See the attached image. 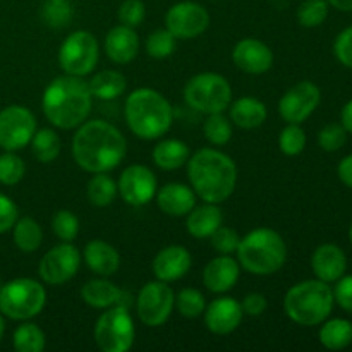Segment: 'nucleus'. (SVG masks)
Instances as JSON below:
<instances>
[{
    "mask_svg": "<svg viewBox=\"0 0 352 352\" xmlns=\"http://www.w3.org/2000/svg\"><path fill=\"white\" fill-rule=\"evenodd\" d=\"M167 30L179 40H192L206 31L210 14L198 2H179L168 9L165 16Z\"/></svg>",
    "mask_w": 352,
    "mask_h": 352,
    "instance_id": "nucleus-14",
    "label": "nucleus"
},
{
    "mask_svg": "<svg viewBox=\"0 0 352 352\" xmlns=\"http://www.w3.org/2000/svg\"><path fill=\"white\" fill-rule=\"evenodd\" d=\"M0 289H2V282H0Z\"/></svg>",
    "mask_w": 352,
    "mask_h": 352,
    "instance_id": "nucleus-55",
    "label": "nucleus"
},
{
    "mask_svg": "<svg viewBox=\"0 0 352 352\" xmlns=\"http://www.w3.org/2000/svg\"><path fill=\"white\" fill-rule=\"evenodd\" d=\"M62 150V141L58 134L54 129H43L36 131L31 138V151H33L34 158L41 164H50V162L57 160Z\"/></svg>",
    "mask_w": 352,
    "mask_h": 352,
    "instance_id": "nucleus-32",
    "label": "nucleus"
},
{
    "mask_svg": "<svg viewBox=\"0 0 352 352\" xmlns=\"http://www.w3.org/2000/svg\"><path fill=\"white\" fill-rule=\"evenodd\" d=\"M41 17L52 28H64L72 19V6L69 0H47L41 9Z\"/></svg>",
    "mask_w": 352,
    "mask_h": 352,
    "instance_id": "nucleus-39",
    "label": "nucleus"
},
{
    "mask_svg": "<svg viewBox=\"0 0 352 352\" xmlns=\"http://www.w3.org/2000/svg\"><path fill=\"white\" fill-rule=\"evenodd\" d=\"M298 21L305 28H316L325 23L329 16V2L327 0H305L298 7Z\"/></svg>",
    "mask_w": 352,
    "mask_h": 352,
    "instance_id": "nucleus-37",
    "label": "nucleus"
},
{
    "mask_svg": "<svg viewBox=\"0 0 352 352\" xmlns=\"http://www.w3.org/2000/svg\"><path fill=\"white\" fill-rule=\"evenodd\" d=\"M191 188L203 201L223 203L232 196L237 184V167L229 155L213 148H203L188 160Z\"/></svg>",
    "mask_w": 352,
    "mask_h": 352,
    "instance_id": "nucleus-2",
    "label": "nucleus"
},
{
    "mask_svg": "<svg viewBox=\"0 0 352 352\" xmlns=\"http://www.w3.org/2000/svg\"><path fill=\"white\" fill-rule=\"evenodd\" d=\"M36 133V119L26 107L9 105L0 110V148L17 151L31 143Z\"/></svg>",
    "mask_w": 352,
    "mask_h": 352,
    "instance_id": "nucleus-12",
    "label": "nucleus"
},
{
    "mask_svg": "<svg viewBox=\"0 0 352 352\" xmlns=\"http://www.w3.org/2000/svg\"><path fill=\"white\" fill-rule=\"evenodd\" d=\"M124 134L105 120H89L79 126L72 138L74 162L89 174L109 172L126 157Z\"/></svg>",
    "mask_w": 352,
    "mask_h": 352,
    "instance_id": "nucleus-1",
    "label": "nucleus"
},
{
    "mask_svg": "<svg viewBox=\"0 0 352 352\" xmlns=\"http://www.w3.org/2000/svg\"><path fill=\"white\" fill-rule=\"evenodd\" d=\"M243 306L232 298H219L205 309V325L215 336H229L243 322Z\"/></svg>",
    "mask_w": 352,
    "mask_h": 352,
    "instance_id": "nucleus-18",
    "label": "nucleus"
},
{
    "mask_svg": "<svg viewBox=\"0 0 352 352\" xmlns=\"http://www.w3.org/2000/svg\"><path fill=\"white\" fill-rule=\"evenodd\" d=\"M3 333H6V322H3V316L2 313H0V342H2L3 339Z\"/></svg>",
    "mask_w": 352,
    "mask_h": 352,
    "instance_id": "nucleus-53",
    "label": "nucleus"
},
{
    "mask_svg": "<svg viewBox=\"0 0 352 352\" xmlns=\"http://www.w3.org/2000/svg\"><path fill=\"white\" fill-rule=\"evenodd\" d=\"M98 41L89 31H74L58 50V64L65 74L88 76L98 62Z\"/></svg>",
    "mask_w": 352,
    "mask_h": 352,
    "instance_id": "nucleus-10",
    "label": "nucleus"
},
{
    "mask_svg": "<svg viewBox=\"0 0 352 352\" xmlns=\"http://www.w3.org/2000/svg\"><path fill=\"white\" fill-rule=\"evenodd\" d=\"M232 100V88L222 74L201 72L188 81L184 102L201 113L223 112Z\"/></svg>",
    "mask_w": 352,
    "mask_h": 352,
    "instance_id": "nucleus-8",
    "label": "nucleus"
},
{
    "mask_svg": "<svg viewBox=\"0 0 352 352\" xmlns=\"http://www.w3.org/2000/svg\"><path fill=\"white\" fill-rule=\"evenodd\" d=\"M140 52V38L134 28L119 26L112 28L105 38V54L116 64H129Z\"/></svg>",
    "mask_w": 352,
    "mask_h": 352,
    "instance_id": "nucleus-22",
    "label": "nucleus"
},
{
    "mask_svg": "<svg viewBox=\"0 0 352 352\" xmlns=\"http://www.w3.org/2000/svg\"><path fill=\"white\" fill-rule=\"evenodd\" d=\"M237 261L253 275H272L280 270L287 260V246L280 234L268 227L251 230L241 237Z\"/></svg>",
    "mask_w": 352,
    "mask_h": 352,
    "instance_id": "nucleus-5",
    "label": "nucleus"
},
{
    "mask_svg": "<svg viewBox=\"0 0 352 352\" xmlns=\"http://www.w3.org/2000/svg\"><path fill=\"white\" fill-rule=\"evenodd\" d=\"M117 192H119L117 184L110 175H107V172H98V174L93 175L88 182V188H86L89 203L100 206V208L112 205L113 199L117 198Z\"/></svg>",
    "mask_w": 352,
    "mask_h": 352,
    "instance_id": "nucleus-33",
    "label": "nucleus"
},
{
    "mask_svg": "<svg viewBox=\"0 0 352 352\" xmlns=\"http://www.w3.org/2000/svg\"><path fill=\"white\" fill-rule=\"evenodd\" d=\"M174 291L168 287L167 282L162 280L144 284L136 299L138 316L144 325L151 327V329L164 325L174 311Z\"/></svg>",
    "mask_w": 352,
    "mask_h": 352,
    "instance_id": "nucleus-11",
    "label": "nucleus"
},
{
    "mask_svg": "<svg viewBox=\"0 0 352 352\" xmlns=\"http://www.w3.org/2000/svg\"><path fill=\"white\" fill-rule=\"evenodd\" d=\"M82 256H85V261L89 267V270L95 272L100 277H110L120 267V254L117 253V250L112 244L105 243L102 239L89 241L86 244Z\"/></svg>",
    "mask_w": 352,
    "mask_h": 352,
    "instance_id": "nucleus-24",
    "label": "nucleus"
},
{
    "mask_svg": "<svg viewBox=\"0 0 352 352\" xmlns=\"http://www.w3.org/2000/svg\"><path fill=\"white\" fill-rule=\"evenodd\" d=\"M337 174H339V179L347 186V188L352 189V155H347L346 158H342L337 167Z\"/></svg>",
    "mask_w": 352,
    "mask_h": 352,
    "instance_id": "nucleus-50",
    "label": "nucleus"
},
{
    "mask_svg": "<svg viewBox=\"0 0 352 352\" xmlns=\"http://www.w3.org/2000/svg\"><path fill=\"white\" fill-rule=\"evenodd\" d=\"M175 40L177 38L168 30H157L148 36L146 52L153 58H165L172 55L175 48Z\"/></svg>",
    "mask_w": 352,
    "mask_h": 352,
    "instance_id": "nucleus-42",
    "label": "nucleus"
},
{
    "mask_svg": "<svg viewBox=\"0 0 352 352\" xmlns=\"http://www.w3.org/2000/svg\"><path fill=\"white\" fill-rule=\"evenodd\" d=\"M223 222L222 210L215 205V203H206L201 206H195L191 212L188 213V220H186V227L188 232L196 239H205L210 237Z\"/></svg>",
    "mask_w": 352,
    "mask_h": 352,
    "instance_id": "nucleus-25",
    "label": "nucleus"
},
{
    "mask_svg": "<svg viewBox=\"0 0 352 352\" xmlns=\"http://www.w3.org/2000/svg\"><path fill=\"white\" fill-rule=\"evenodd\" d=\"M95 342L103 352H126L133 347L136 330L126 306L107 308L95 325Z\"/></svg>",
    "mask_w": 352,
    "mask_h": 352,
    "instance_id": "nucleus-9",
    "label": "nucleus"
},
{
    "mask_svg": "<svg viewBox=\"0 0 352 352\" xmlns=\"http://www.w3.org/2000/svg\"><path fill=\"white\" fill-rule=\"evenodd\" d=\"M120 24L129 28L140 26L146 16V7H144L143 0H124L120 3L119 10H117Z\"/></svg>",
    "mask_w": 352,
    "mask_h": 352,
    "instance_id": "nucleus-44",
    "label": "nucleus"
},
{
    "mask_svg": "<svg viewBox=\"0 0 352 352\" xmlns=\"http://www.w3.org/2000/svg\"><path fill=\"white\" fill-rule=\"evenodd\" d=\"M157 205L165 215L184 217L196 206V192L181 182H170L158 191Z\"/></svg>",
    "mask_w": 352,
    "mask_h": 352,
    "instance_id": "nucleus-23",
    "label": "nucleus"
},
{
    "mask_svg": "<svg viewBox=\"0 0 352 352\" xmlns=\"http://www.w3.org/2000/svg\"><path fill=\"white\" fill-rule=\"evenodd\" d=\"M349 237H351V244H352V223H351V229H349Z\"/></svg>",
    "mask_w": 352,
    "mask_h": 352,
    "instance_id": "nucleus-54",
    "label": "nucleus"
},
{
    "mask_svg": "<svg viewBox=\"0 0 352 352\" xmlns=\"http://www.w3.org/2000/svg\"><path fill=\"white\" fill-rule=\"evenodd\" d=\"M12 237L14 244L23 253H34L41 246L43 230H41L40 223L36 220L31 219V217H23V219H17L16 223H14Z\"/></svg>",
    "mask_w": 352,
    "mask_h": 352,
    "instance_id": "nucleus-31",
    "label": "nucleus"
},
{
    "mask_svg": "<svg viewBox=\"0 0 352 352\" xmlns=\"http://www.w3.org/2000/svg\"><path fill=\"white\" fill-rule=\"evenodd\" d=\"M17 215H19V212H17L16 203L9 196L0 192V234H6L12 229L16 220L19 219Z\"/></svg>",
    "mask_w": 352,
    "mask_h": 352,
    "instance_id": "nucleus-47",
    "label": "nucleus"
},
{
    "mask_svg": "<svg viewBox=\"0 0 352 352\" xmlns=\"http://www.w3.org/2000/svg\"><path fill=\"white\" fill-rule=\"evenodd\" d=\"M203 133L210 143L215 144V146H223L232 138V126L222 112L210 113L208 119L205 120V126H203Z\"/></svg>",
    "mask_w": 352,
    "mask_h": 352,
    "instance_id": "nucleus-35",
    "label": "nucleus"
},
{
    "mask_svg": "<svg viewBox=\"0 0 352 352\" xmlns=\"http://www.w3.org/2000/svg\"><path fill=\"white\" fill-rule=\"evenodd\" d=\"M340 120H342V126L347 133L352 134V100L344 105L342 113H340Z\"/></svg>",
    "mask_w": 352,
    "mask_h": 352,
    "instance_id": "nucleus-51",
    "label": "nucleus"
},
{
    "mask_svg": "<svg viewBox=\"0 0 352 352\" xmlns=\"http://www.w3.org/2000/svg\"><path fill=\"white\" fill-rule=\"evenodd\" d=\"M333 301L344 309V311L352 315V275L340 277L337 280L336 289H333Z\"/></svg>",
    "mask_w": 352,
    "mask_h": 352,
    "instance_id": "nucleus-48",
    "label": "nucleus"
},
{
    "mask_svg": "<svg viewBox=\"0 0 352 352\" xmlns=\"http://www.w3.org/2000/svg\"><path fill=\"white\" fill-rule=\"evenodd\" d=\"M122 294L124 292L119 287H116L112 282L103 280V278L88 280L81 289L82 301L96 309H107L110 306L120 305Z\"/></svg>",
    "mask_w": 352,
    "mask_h": 352,
    "instance_id": "nucleus-27",
    "label": "nucleus"
},
{
    "mask_svg": "<svg viewBox=\"0 0 352 352\" xmlns=\"http://www.w3.org/2000/svg\"><path fill=\"white\" fill-rule=\"evenodd\" d=\"M24 174H26V165H24L23 158L17 157L14 151H6L0 155V184H19Z\"/></svg>",
    "mask_w": 352,
    "mask_h": 352,
    "instance_id": "nucleus-38",
    "label": "nucleus"
},
{
    "mask_svg": "<svg viewBox=\"0 0 352 352\" xmlns=\"http://www.w3.org/2000/svg\"><path fill=\"white\" fill-rule=\"evenodd\" d=\"M320 342L330 351L346 349L352 344V323L349 320L333 318L323 323L320 329Z\"/></svg>",
    "mask_w": 352,
    "mask_h": 352,
    "instance_id": "nucleus-30",
    "label": "nucleus"
},
{
    "mask_svg": "<svg viewBox=\"0 0 352 352\" xmlns=\"http://www.w3.org/2000/svg\"><path fill=\"white\" fill-rule=\"evenodd\" d=\"M124 116L129 129L141 140H157L168 133L174 110L168 100L151 88H138L127 96Z\"/></svg>",
    "mask_w": 352,
    "mask_h": 352,
    "instance_id": "nucleus-4",
    "label": "nucleus"
},
{
    "mask_svg": "<svg viewBox=\"0 0 352 352\" xmlns=\"http://www.w3.org/2000/svg\"><path fill=\"white\" fill-rule=\"evenodd\" d=\"M210 241H212L213 250L219 251L220 254H230L237 251L241 237L239 234H237L234 229H230V227L220 226L219 229L210 236Z\"/></svg>",
    "mask_w": 352,
    "mask_h": 352,
    "instance_id": "nucleus-45",
    "label": "nucleus"
},
{
    "mask_svg": "<svg viewBox=\"0 0 352 352\" xmlns=\"http://www.w3.org/2000/svg\"><path fill=\"white\" fill-rule=\"evenodd\" d=\"M327 2L333 9L342 10V12H352V0H327Z\"/></svg>",
    "mask_w": 352,
    "mask_h": 352,
    "instance_id": "nucleus-52",
    "label": "nucleus"
},
{
    "mask_svg": "<svg viewBox=\"0 0 352 352\" xmlns=\"http://www.w3.org/2000/svg\"><path fill=\"white\" fill-rule=\"evenodd\" d=\"M52 229H54L55 236L62 241V243H72L78 237L79 232V220L69 210H60L52 219Z\"/></svg>",
    "mask_w": 352,
    "mask_h": 352,
    "instance_id": "nucleus-41",
    "label": "nucleus"
},
{
    "mask_svg": "<svg viewBox=\"0 0 352 352\" xmlns=\"http://www.w3.org/2000/svg\"><path fill=\"white\" fill-rule=\"evenodd\" d=\"M81 254L71 243H62L52 248L40 261V277L48 285H62L71 280L79 270Z\"/></svg>",
    "mask_w": 352,
    "mask_h": 352,
    "instance_id": "nucleus-13",
    "label": "nucleus"
},
{
    "mask_svg": "<svg viewBox=\"0 0 352 352\" xmlns=\"http://www.w3.org/2000/svg\"><path fill=\"white\" fill-rule=\"evenodd\" d=\"M47 302L45 287L34 278H14L0 289V313L10 320H30L40 315Z\"/></svg>",
    "mask_w": 352,
    "mask_h": 352,
    "instance_id": "nucleus-7",
    "label": "nucleus"
},
{
    "mask_svg": "<svg viewBox=\"0 0 352 352\" xmlns=\"http://www.w3.org/2000/svg\"><path fill=\"white\" fill-rule=\"evenodd\" d=\"M241 275V265L229 254L213 258L203 270V284L215 294H223L237 284Z\"/></svg>",
    "mask_w": 352,
    "mask_h": 352,
    "instance_id": "nucleus-20",
    "label": "nucleus"
},
{
    "mask_svg": "<svg viewBox=\"0 0 352 352\" xmlns=\"http://www.w3.org/2000/svg\"><path fill=\"white\" fill-rule=\"evenodd\" d=\"M88 88L91 96L98 100H116L126 91L127 82L124 74L119 71H102L93 76L88 81Z\"/></svg>",
    "mask_w": 352,
    "mask_h": 352,
    "instance_id": "nucleus-29",
    "label": "nucleus"
},
{
    "mask_svg": "<svg viewBox=\"0 0 352 352\" xmlns=\"http://www.w3.org/2000/svg\"><path fill=\"white\" fill-rule=\"evenodd\" d=\"M117 189L127 205L143 206L157 195V177L144 165H131L120 174Z\"/></svg>",
    "mask_w": 352,
    "mask_h": 352,
    "instance_id": "nucleus-16",
    "label": "nucleus"
},
{
    "mask_svg": "<svg viewBox=\"0 0 352 352\" xmlns=\"http://www.w3.org/2000/svg\"><path fill=\"white\" fill-rule=\"evenodd\" d=\"M243 306V311L244 315H250V316H260L267 311V306L268 301L263 294H258V292H253V294H248L244 298V301L241 302Z\"/></svg>",
    "mask_w": 352,
    "mask_h": 352,
    "instance_id": "nucleus-49",
    "label": "nucleus"
},
{
    "mask_svg": "<svg viewBox=\"0 0 352 352\" xmlns=\"http://www.w3.org/2000/svg\"><path fill=\"white\" fill-rule=\"evenodd\" d=\"M267 107L261 100L244 96L230 105V120L241 129H256L267 120Z\"/></svg>",
    "mask_w": 352,
    "mask_h": 352,
    "instance_id": "nucleus-26",
    "label": "nucleus"
},
{
    "mask_svg": "<svg viewBox=\"0 0 352 352\" xmlns=\"http://www.w3.org/2000/svg\"><path fill=\"white\" fill-rule=\"evenodd\" d=\"M333 308V291L323 280H305L289 289L284 299L285 315L302 327L325 322Z\"/></svg>",
    "mask_w": 352,
    "mask_h": 352,
    "instance_id": "nucleus-6",
    "label": "nucleus"
},
{
    "mask_svg": "<svg viewBox=\"0 0 352 352\" xmlns=\"http://www.w3.org/2000/svg\"><path fill=\"white\" fill-rule=\"evenodd\" d=\"M191 253L184 246H167L153 260V274L162 282H175L191 268Z\"/></svg>",
    "mask_w": 352,
    "mask_h": 352,
    "instance_id": "nucleus-19",
    "label": "nucleus"
},
{
    "mask_svg": "<svg viewBox=\"0 0 352 352\" xmlns=\"http://www.w3.org/2000/svg\"><path fill=\"white\" fill-rule=\"evenodd\" d=\"M14 349L17 352H41L45 349V333L34 323H23L12 336Z\"/></svg>",
    "mask_w": 352,
    "mask_h": 352,
    "instance_id": "nucleus-34",
    "label": "nucleus"
},
{
    "mask_svg": "<svg viewBox=\"0 0 352 352\" xmlns=\"http://www.w3.org/2000/svg\"><path fill=\"white\" fill-rule=\"evenodd\" d=\"M175 306H177V311L184 318H198V316H201L205 313L206 301L205 296L198 289L186 287L175 298Z\"/></svg>",
    "mask_w": 352,
    "mask_h": 352,
    "instance_id": "nucleus-36",
    "label": "nucleus"
},
{
    "mask_svg": "<svg viewBox=\"0 0 352 352\" xmlns=\"http://www.w3.org/2000/svg\"><path fill=\"white\" fill-rule=\"evenodd\" d=\"M189 160V146L181 140H164L153 148V162L162 170H175Z\"/></svg>",
    "mask_w": 352,
    "mask_h": 352,
    "instance_id": "nucleus-28",
    "label": "nucleus"
},
{
    "mask_svg": "<svg viewBox=\"0 0 352 352\" xmlns=\"http://www.w3.org/2000/svg\"><path fill=\"white\" fill-rule=\"evenodd\" d=\"M278 148L287 157H296L306 148V133L299 124H289L278 136Z\"/></svg>",
    "mask_w": 352,
    "mask_h": 352,
    "instance_id": "nucleus-40",
    "label": "nucleus"
},
{
    "mask_svg": "<svg viewBox=\"0 0 352 352\" xmlns=\"http://www.w3.org/2000/svg\"><path fill=\"white\" fill-rule=\"evenodd\" d=\"M311 268L318 280L332 284L346 274L347 258L336 244H322L313 253Z\"/></svg>",
    "mask_w": 352,
    "mask_h": 352,
    "instance_id": "nucleus-21",
    "label": "nucleus"
},
{
    "mask_svg": "<svg viewBox=\"0 0 352 352\" xmlns=\"http://www.w3.org/2000/svg\"><path fill=\"white\" fill-rule=\"evenodd\" d=\"M91 93L88 82L79 76H58L45 88L41 107L52 126L76 129L91 112Z\"/></svg>",
    "mask_w": 352,
    "mask_h": 352,
    "instance_id": "nucleus-3",
    "label": "nucleus"
},
{
    "mask_svg": "<svg viewBox=\"0 0 352 352\" xmlns=\"http://www.w3.org/2000/svg\"><path fill=\"white\" fill-rule=\"evenodd\" d=\"M347 131L342 124H329L318 133V144L325 151H339L346 144Z\"/></svg>",
    "mask_w": 352,
    "mask_h": 352,
    "instance_id": "nucleus-43",
    "label": "nucleus"
},
{
    "mask_svg": "<svg viewBox=\"0 0 352 352\" xmlns=\"http://www.w3.org/2000/svg\"><path fill=\"white\" fill-rule=\"evenodd\" d=\"M322 93L311 81H301L285 91L278 102V113L289 124H301L320 105Z\"/></svg>",
    "mask_w": 352,
    "mask_h": 352,
    "instance_id": "nucleus-15",
    "label": "nucleus"
},
{
    "mask_svg": "<svg viewBox=\"0 0 352 352\" xmlns=\"http://www.w3.org/2000/svg\"><path fill=\"white\" fill-rule=\"evenodd\" d=\"M333 54H336L337 60H339L340 64L352 69V26L340 31L339 36L336 38Z\"/></svg>",
    "mask_w": 352,
    "mask_h": 352,
    "instance_id": "nucleus-46",
    "label": "nucleus"
},
{
    "mask_svg": "<svg viewBox=\"0 0 352 352\" xmlns=\"http://www.w3.org/2000/svg\"><path fill=\"white\" fill-rule=\"evenodd\" d=\"M232 60L248 74H263L274 65V52L256 38H244L234 47Z\"/></svg>",
    "mask_w": 352,
    "mask_h": 352,
    "instance_id": "nucleus-17",
    "label": "nucleus"
}]
</instances>
